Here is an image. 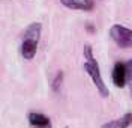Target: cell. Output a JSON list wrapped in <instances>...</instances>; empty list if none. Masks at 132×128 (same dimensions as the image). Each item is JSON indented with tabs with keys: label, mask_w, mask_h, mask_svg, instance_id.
<instances>
[{
	"label": "cell",
	"mask_w": 132,
	"mask_h": 128,
	"mask_svg": "<svg viewBox=\"0 0 132 128\" xmlns=\"http://www.w3.org/2000/svg\"><path fill=\"white\" fill-rule=\"evenodd\" d=\"M84 56H86V63H84V71L90 76V78L93 80V85L98 87L99 95L102 98H107L110 95V91L105 86L104 80H102V76H101V69H99V65L96 59L93 57V51H92V47L87 44L84 45Z\"/></svg>",
	"instance_id": "cell-1"
},
{
	"label": "cell",
	"mask_w": 132,
	"mask_h": 128,
	"mask_svg": "<svg viewBox=\"0 0 132 128\" xmlns=\"http://www.w3.org/2000/svg\"><path fill=\"white\" fill-rule=\"evenodd\" d=\"M110 36L120 48H132V30L122 24H114L110 29Z\"/></svg>",
	"instance_id": "cell-2"
},
{
	"label": "cell",
	"mask_w": 132,
	"mask_h": 128,
	"mask_svg": "<svg viewBox=\"0 0 132 128\" xmlns=\"http://www.w3.org/2000/svg\"><path fill=\"white\" fill-rule=\"evenodd\" d=\"M113 83L117 87H125L128 81V72H126V63L123 62H116L114 68H113Z\"/></svg>",
	"instance_id": "cell-3"
},
{
	"label": "cell",
	"mask_w": 132,
	"mask_h": 128,
	"mask_svg": "<svg viewBox=\"0 0 132 128\" xmlns=\"http://www.w3.org/2000/svg\"><path fill=\"white\" fill-rule=\"evenodd\" d=\"M60 3L69 9L75 11H92L93 9V0H60Z\"/></svg>",
	"instance_id": "cell-4"
},
{
	"label": "cell",
	"mask_w": 132,
	"mask_h": 128,
	"mask_svg": "<svg viewBox=\"0 0 132 128\" xmlns=\"http://www.w3.org/2000/svg\"><path fill=\"white\" fill-rule=\"evenodd\" d=\"M27 119L29 122L35 125L38 128H47V127H51V121H50L48 116L42 115V113H38V111H30L27 115Z\"/></svg>",
	"instance_id": "cell-5"
},
{
	"label": "cell",
	"mask_w": 132,
	"mask_h": 128,
	"mask_svg": "<svg viewBox=\"0 0 132 128\" xmlns=\"http://www.w3.org/2000/svg\"><path fill=\"white\" fill-rule=\"evenodd\" d=\"M131 125H132V111H129V113H125L119 119L110 121L107 124H104L101 128H128Z\"/></svg>",
	"instance_id": "cell-6"
},
{
	"label": "cell",
	"mask_w": 132,
	"mask_h": 128,
	"mask_svg": "<svg viewBox=\"0 0 132 128\" xmlns=\"http://www.w3.org/2000/svg\"><path fill=\"white\" fill-rule=\"evenodd\" d=\"M42 32V24L41 23H32L26 29L24 32V41H33V42H39Z\"/></svg>",
	"instance_id": "cell-7"
},
{
	"label": "cell",
	"mask_w": 132,
	"mask_h": 128,
	"mask_svg": "<svg viewBox=\"0 0 132 128\" xmlns=\"http://www.w3.org/2000/svg\"><path fill=\"white\" fill-rule=\"evenodd\" d=\"M38 51V42H33V41H24L23 39V44H21V54L23 57L27 60H30L35 57Z\"/></svg>",
	"instance_id": "cell-8"
},
{
	"label": "cell",
	"mask_w": 132,
	"mask_h": 128,
	"mask_svg": "<svg viewBox=\"0 0 132 128\" xmlns=\"http://www.w3.org/2000/svg\"><path fill=\"white\" fill-rule=\"evenodd\" d=\"M62 81H63V72L59 71L57 74H56V77L53 78V83H51V87H53L54 92L60 91V87H62Z\"/></svg>",
	"instance_id": "cell-9"
},
{
	"label": "cell",
	"mask_w": 132,
	"mask_h": 128,
	"mask_svg": "<svg viewBox=\"0 0 132 128\" xmlns=\"http://www.w3.org/2000/svg\"><path fill=\"white\" fill-rule=\"evenodd\" d=\"M126 72H128V78H132V59L129 62H126Z\"/></svg>",
	"instance_id": "cell-10"
},
{
	"label": "cell",
	"mask_w": 132,
	"mask_h": 128,
	"mask_svg": "<svg viewBox=\"0 0 132 128\" xmlns=\"http://www.w3.org/2000/svg\"><path fill=\"white\" fill-rule=\"evenodd\" d=\"M87 30H89V32H95V29H92L90 24H87Z\"/></svg>",
	"instance_id": "cell-11"
},
{
	"label": "cell",
	"mask_w": 132,
	"mask_h": 128,
	"mask_svg": "<svg viewBox=\"0 0 132 128\" xmlns=\"http://www.w3.org/2000/svg\"><path fill=\"white\" fill-rule=\"evenodd\" d=\"M47 128H51V127H47Z\"/></svg>",
	"instance_id": "cell-12"
}]
</instances>
